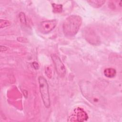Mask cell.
I'll return each instance as SVG.
<instances>
[{"label":"cell","instance_id":"obj_3","mask_svg":"<svg viewBox=\"0 0 122 122\" xmlns=\"http://www.w3.org/2000/svg\"><path fill=\"white\" fill-rule=\"evenodd\" d=\"M38 81L40 92L43 104L45 107L49 108L51 105V101L47 81L42 76H40L39 77Z\"/></svg>","mask_w":122,"mask_h":122},{"label":"cell","instance_id":"obj_5","mask_svg":"<svg viewBox=\"0 0 122 122\" xmlns=\"http://www.w3.org/2000/svg\"><path fill=\"white\" fill-rule=\"evenodd\" d=\"M57 21L56 20H44L39 25V30L43 34H47L51 31L56 26Z\"/></svg>","mask_w":122,"mask_h":122},{"label":"cell","instance_id":"obj_11","mask_svg":"<svg viewBox=\"0 0 122 122\" xmlns=\"http://www.w3.org/2000/svg\"><path fill=\"white\" fill-rule=\"evenodd\" d=\"M19 18L21 23L24 24H25L26 23V19L24 13H23V12H20L19 14Z\"/></svg>","mask_w":122,"mask_h":122},{"label":"cell","instance_id":"obj_4","mask_svg":"<svg viewBox=\"0 0 122 122\" xmlns=\"http://www.w3.org/2000/svg\"><path fill=\"white\" fill-rule=\"evenodd\" d=\"M51 58L58 75L60 77H64L66 74V69L60 57L55 54H52Z\"/></svg>","mask_w":122,"mask_h":122},{"label":"cell","instance_id":"obj_9","mask_svg":"<svg viewBox=\"0 0 122 122\" xmlns=\"http://www.w3.org/2000/svg\"><path fill=\"white\" fill-rule=\"evenodd\" d=\"M52 6L53 7V11L55 13H60L62 10V5L61 4H57L52 3Z\"/></svg>","mask_w":122,"mask_h":122},{"label":"cell","instance_id":"obj_6","mask_svg":"<svg viewBox=\"0 0 122 122\" xmlns=\"http://www.w3.org/2000/svg\"><path fill=\"white\" fill-rule=\"evenodd\" d=\"M76 118L77 119V121L82 122L87 120L88 118V116L86 112L82 109L78 108L75 110Z\"/></svg>","mask_w":122,"mask_h":122},{"label":"cell","instance_id":"obj_2","mask_svg":"<svg viewBox=\"0 0 122 122\" xmlns=\"http://www.w3.org/2000/svg\"><path fill=\"white\" fill-rule=\"evenodd\" d=\"M82 23L81 18L76 15L68 17L64 20L62 29L64 34L67 36H73L77 34Z\"/></svg>","mask_w":122,"mask_h":122},{"label":"cell","instance_id":"obj_7","mask_svg":"<svg viewBox=\"0 0 122 122\" xmlns=\"http://www.w3.org/2000/svg\"><path fill=\"white\" fill-rule=\"evenodd\" d=\"M104 75L108 78H113L115 76L116 74V70L112 68H106L103 71Z\"/></svg>","mask_w":122,"mask_h":122},{"label":"cell","instance_id":"obj_13","mask_svg":"<svg viewBox=\"0 0 122 122\" xmlns=\"http://www.w3.org/2000/svg\"><path fill=\"white\" fill-rule=\"evenodd\" d=\"M7 49V48L4 46H0V51H6Z\"/></svg>","mask_w":122,"mask_h":122},{"label":"cell","instance_id":"obj_10","mask_svg":"<svg viewBox=\"0 0 122 122\" xmlns=\"http://www.w3.org/2000/svg\"><path fill=\"white\" fill-rule=\"evenodd\" d=\"M10 22L9 21L5 20H0V28L2 29L3 28H5L6 27H8L10 25Z\"/></svg>","mask_w":122,"mask_h":122},{"label":"cell","instance_id":"obj_12","mask_svg":"<svg viewBox=\"0 0 122 122\" xmlns=\"http://www.w3.org/2000/svg\"><path fill=\"white\" fill-rule=\"evenodd\" d=\"M32 65L33 66V67L36 69V70H37L39 68V64L37 62H33L32 63Z\"/></svg>","mask_w":122,"mask_h":122},{"label":"cell","instance_id":"obj_1","mask_svg":"<svg viewBox=\"0 0 122 122\" xmlns=\"http://www.w3.org/2000/svg\"><path fill=\"white\" fill-rule=\"evenodd\" d=\"M80 89L83 96L92 104L99 107L105 104L104 99L91 83L82 81L81 83Z\"/></svg>","mask_w":122,"mask_h":122},{"label":"cell","instance_id":"obj_8","mask_svg":"<svg viewBox=\"0 0 122 122\" xmlns=\"http://www.w3.org/2000/svg\"><path fill=\"white\" fill-rule=\"evenodd\" d=\"M87 2L92 7L95 8H98L102 6L105 3V0H88Z\"/></svg>","mask_w":122,"mask_h":122}]
</instances>
